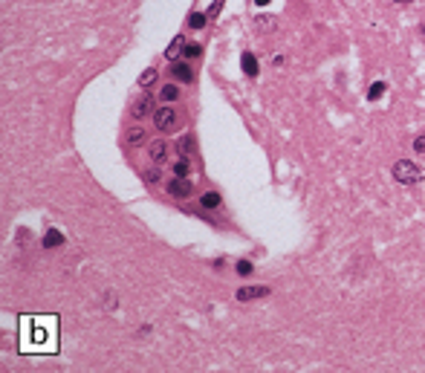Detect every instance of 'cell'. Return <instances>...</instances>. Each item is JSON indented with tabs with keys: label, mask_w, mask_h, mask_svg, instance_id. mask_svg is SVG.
Returning a JSON list of instances; mask_svg holds the SVG:
<instances>
[{
	"label": "cell",
	"mask_w": 425,
	"mask_h": 373,
	"mask_svg": "<svg viewBox=\"0 0 425 373\" xmlns=\"http://www.w3.org/2000/svg\"><path fill=\"white\" fill-rule=\"evenodd\" d=\"M394 180L402 182V185H414V182L423 180V171L408 159H399V162H394Z\"/></svg>",
	"instance_id": "cell-1"
},
{
	"label": "cell",
	"mask_w": 425,
	"mask_h": 373,
	"mask_svg": "<svg viewBox=\"0 0 425 373\" xmlns=\"http://www.w3.org/2000/svg\"><path fill=\"white\" fill-rule=\"evenodd\" d=\"M153 124H156V130L171 133V130L177 127V113L171 110V107H156V113H153Z\"/></svg>",
	"instance_id": "cell-2"
},
{
	"label": "cell",
	"mask_w": 425,
	"mask_h": 373,
	"mask_svg": "<svg viewBox=\"0 0 425 373\" xmlns=\"http://www.w3.org/2000/svg\"><path fill=\"white\" fill-rule=\"evenodd\" d=\"M191 191H194V185H191V180H185V177H174V180L168 182V194H171V197H177V200L188 197Z\"/></svg>",
	"instance_id": "cell-3"
},
{
	"label": "cell",
	"mask_w": 425,
	"mask_h": 373,
	"mask_svg": "<svg viewBox=\"0 0 425 373\" xmlns=\"http://www.w3.org/2000/svg\"><path fill=\"white\" fill-rule=\"evenodd\" d=\"M130 113H133L136 119H148V116H153V113H156V104H153V96H151V93H145V96L139 98Z\"/></svg>",
	"instance_id": "cell-4"
},
{
	"label": "cell",
	"mask_w": 425,
	"mask_h": 373,
	"mask_svg": "<svg viewBox=\"0 0 425 373\" xmlns=\"http://www.w3.org/2000/svg\"><path fill=\"white\" fill-rule=\"evenodd\" d=\"M269 287H240L237 290V301H255V298H266Z\"/></svg>",
	"instance_id": "cell-5"
},
{
	"label": "cell",
	"mask_w": 425,
	"mask_h": 373,
	"mask_svg": "<svg viewBox=\"0 0 425 373\" xmlns=\"http://www.w3.org/2000/svg\"><path fill=\"white\" fill-rule=\"evenodd\" d=\"M171 72H174V78L182 81V84H191L194 81V69H191V64H185V61H177Z\"/></svg>",
	"instance_id": "cell-6"
},
{
	"label": "cell",
	"mask_w": 425,
	"mask_h": 373,
	"mask_svg": "<svg viewBox=\"0 0 425 373\" xmlns=\"http://www.w3.org/2000/svg\"><path fill=\"white\" fill-rule=\"evenodd\" d=\"M240 67H243V72H246L249 78H258V72H261V67H258V58L252 55V52H243V58H240Z\"/></svg>",
	"instance_id": "cell-7"
},
{
	"label": "cell",
	"mask_w": 425,
	"mask_h": 373,
	"mask_svg": "<svg viewBox=\"0 0 425 373\" xmlns=\"http://www.w3.org/2000/svg\"><path fill=\"white\" fill-rule=\"evenodd\" d=\"M165 156H168V145H165L162 139H156V142L151 145V162L153 165H162Z\"/></svg>",
	"instance_id": "cell-8"
},
{
	"label": "cell",
	"mask_w": 425,
	"mask_h": 373,
	"mask_svg": "<svg viewBox=\"0 0 425 373\" xmlns=\"http://www.w3.org/2000/svg\"><path fill=\"white\" fill-rule=\"evenodd\" d=\"M61 243H64V235H61V232H55V229H49V232L43 235V240H41L43 249H55V246H61Z\"/></svg>",
	"instance_id": "cell-9"
},
{
	"label": "cell",
	"mask_w": 425,
	"mask_h": 373,
	"mask_svg": "<svg viewBox=\"0 0 425 373\" xmlns=\"http://www.w3.org/2000/svg\"><path fill=\"white\" fill-rule=\"evenodd\" d=\"M145 139H148V133H145L142 127H133V130H127V145H130V148H139V145H142Z\"/></svg>",
	"instance_id": "cell-10"
},
{
	"label": "cell",
	"mask_w": 425,
	"mask_h": 373,
	"mask_svg": "<svg viewBox=\"0 0 425 373\" xmlns=\"http://www.w3.org/2000/svg\"><path fill=\"white\" fill-rule=\"evenodd\" d=\"M159 98L168 101V104H171V101H177V98H179V87H177V84H165L162 90H159Z\"/></svg>",
	"instance_id": "cell-11"
},
{
	"label": "cell",
	"mask_w": 425,
	"mask_h": 373,
	"mask_svg": "<svg viewBox=\"0 0 425 373\" xmlns=\"http://www.w3.org/2000/svg\"><path fill=\"white\" fill-rule=\"evenodd\" d=\"M182 46H185V38H182V35H177V38L171 41V46L165 49V58H171V61H174V58H177L179 52H182Z\"/></svg>",
	"instance_id": "cell-12"
},
{
	"label": "cell",
	"mask_w": 425,
	"mask_h": 373,
	"mask_svg": "<svg viewBox=\"0 0 425 373\" xmlns=\"http://www.w3.org/2000/svg\"><path fill=\"white\" fill-rule=\"evenodd\" d=\"M177 151H179V156H188V153L194 151V136L191 133H185V136L177 142Z\"/></svg>",
	"instance_id": "cell-13"
},
{
	"label": "cell",
	"mask_w": 425,
	"mask_h": 373,
	"mask_svg": "<svg viewBox=\"0 0 425 373\" xmlns=\"http://www.w3.org/2000/svg\"><path fill=\"white\" fill-rule=\"evenodd\" d=\"M220 203H223V197H220L217 191H208V194H203V200H200V206H203V208H217Z\"/></svg>",
	"instance_id": "cell-14"
},
{
	"label": "cell",
	"mask_w": 425,
	"mask_h": 373,
	"mask_svg": "<svg viewBox=\"0 0 425 373\" xmlns=\"http://www.w3.org/2000/svg\"><path fill=\"white\" fill-rule=\"evenodd\" d=\"M206 20H208L206 12H191V14H188V26H191V29H203V26H206Z\"/></svg>",
	"instance_id": "cell-15"
},
{
	"label": "cell",
	"mask_w": 425,
	"mask_h": 373,
	"mask_svg": "<svg viewBox=\"0 0 425 373\" xmlns=\"http://www.w3.org/2000/svg\"><path fill=\"white\" fill-rule=\"evenodd\" d=\"M156 78H159V69H153V67H151V69H145V72L139 75V87H151Z\"/></svg>",
	"instance_id": "cell-16"
},
{
	"label": "cell",
	"mask_w": 425,
	"mask_h": 373,
	"mask_svg": "<svg viewBox=\"0 0 425 373\" xmlns=\"http://www.w3.org/2000/svg\"><path fill=\"white\" fill-rule=\"evenodd\" d=\"M188 156H179L177 162H174V174H177V177H185V174H188Z\"/></svg>",
	"instance_id": "cell-17"
},
{
	"label": "cell",
	"mask_w": 425,
	"mask_h": 373,
	"mask_svg": "<svg viewBox=\"0 0 425 373\" xmlns=\"http://www.w3.org/2000/svg\"><path fill=\"white\" fill-rule=\"evenodd\" d=\"M145 182H148V185H159V182H162V174H159V168H151V171H148V174H145Z\"/></svg>",
	"instance_id": "cell-18"
},
{
	"label": "cell",
	"mask_w": 425,
	"mask_h": 373,
	"mask_svg": "<svg viewBox=\"0 0 425 373\" xmlns=\"http://www.w3.org/2000/svg\"><path fill=\"white\" fill-rule=\"evenodd\" d=\"M182 52H185L188 58H197V55H200V43H197V41H185Z\"/></svg>",
	"instance_id": "cell-19"
},
{
	"label": "cell",
	"mask_w": 425,
	"mask_h": 373,
	"mask_svg": "<svg viewBox=\"0 0 425 373\" xmlns=\"http://www.w3.org/2000/svg\"><path fill=\"white\" fill-rule=\"evenodd\" d=\"M382 93H385V81H376L371 87V93H368V98H373V101H376V98H382Z\"/></svg>",
	"instance_id": "cell-20"
},
{
	"label": "cell",
	"mask_w": 425,
	"mask_h": 373,
	"mask_svg": "<svg viewBox=\"0 0 425 373\" xmlns=\"http://www.w3.org/2000/svg\"><path fill=\"white\" fill-rule=\"evenodd\" d=\"M237 275H243V278L252 275V263H249V261H237Z\"/></svg>",
	"instance_id": "cell-21"
},
{
	"label": "cell",
	"mask_w": 425,
	"mask_h": 373,
	"mask_svg": "<svg viewBox=\"0 0 425 373\" xmlns=\"http://www.w3.org/2000/svg\"><path fill=\"white\" fill-rule=\"evenodd\" d=\"M414 151H417V153H425V133H423V136H417V142H414Z\"/></svg>",
	"instance_id": "cell-22"
},
{
	"label": "cell",
	"mask_w": 425,
	"mask_h": 373,
	"mask_svg": "<svg viewBox=\"0 0 425 373\" xmlns=\"http://www.w3.org/2000/svg\"><path fill=\"white\" fill-rule=\"evenodd\" d=\"M220 6H223V0H214V6H211V12H208V17H214V14L220 12Z\"/></svg>",
	"instance_id": "cell-23"
},
{
	"label": "cell",
	"mask_w": 425,
	"mask_h": 373,
	"mask_svg": "<svg viewBox=\"0 0 425 373\" xmlns=\"http://www.w3.org/2000/svg\"><path fill=\"white\" fill-rule=\"evenodd\" d=\"M255 3H258V6H266V3H269V0H255Z\"/></svg>",
	"instance_id": "cell-24"
},
{
	"label": "cell",
	"mask_w": 425,
	"mask_h": 373,
	"mask_svg": "<svg viewBox=\"0 0 425 373\" xmlns=\"http://www.w3.org/2000/svg\"><path fill=\"white\" fill-rule=\"evenodd\" d=\"M397 3H411V0H397Z\"/></svg>",
	"instance_id": "cell-25"
}]
</instances>
